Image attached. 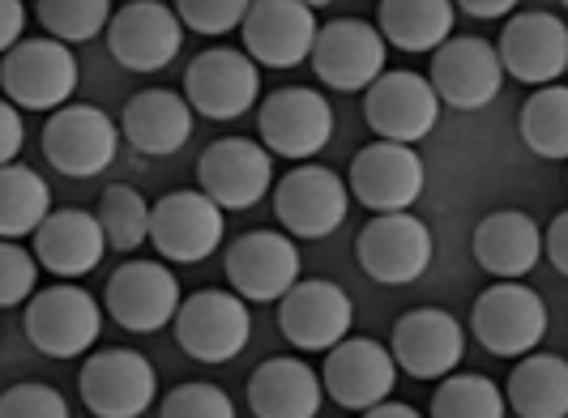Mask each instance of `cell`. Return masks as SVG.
I'll list each match as a JSON object with an SVG mask.
<instances>
[{
  "mask_svg": "<svg viewBox=\"0 0 568 418\" xmlns=\"http://www.w3.org/2000/svg\"><path fill=\"white\" fill-rule=\"evenodd\" d=\"M325 401L321 371H313L304 359H265L248 376V410L253 418H316Z\"/></svg>",
  "mask_w": 568,
  "mask_h": 418,
  "instance_id": "cell-26",
  "label": "cell"
},
{
  "mask_svg": "<svg viewBox=\"0 0 568 418\" xmlns=\"http://www.w3.org/2000/svg\"><path fill=\"white\" fill-rule=\"evenodd\" d=\"M22 27H27V9H22L18 0H4V4H0V48H4V52H13L18 43H27V39H22Z\"/></svg>",
  "mask_w": 568,
  "mask_h": 418,
  "instance_id": "cell-42",
  "label": "cell"
},
{
  "mask_svg": "<svg viewBox=\"0 0 568 418\" xmlns=\"http://www.w3.org/2000/svg\"><path fill=\"white\" fill-rule=\"evenodd\" d=\"M180 22L197 34H227V30H244L248 22V0H180L175 4Z\"/></svg>",
  "mask_w": 568,
  "mask_h": 418,
  "instance_id": "cell-39",
  "label": "cell"
},
{
  "mask_svg": "<svg viewBox=\"0 0 568 418\" xmlns=\"http://www.w3.org/2000/svg\"><path fill=\"white\" fill-rule=\"evenodd\" d=\"M364 120H368V129L381 141L415 145V141H424L436 129V120H440V94L419 73L394 69V73H385L364 94Z\"/></svg>",
  "mask_w": 568,
  "mask_h": 418,
  "instance_id": "cell-21",
  "label": "cell"
},
{
  "mask_svg": "<svg viewBox=\"0 0 568 418\" xmlns=\"http://www.w3.org/2000/svg\"><path fill=\"white\" fill-rule=\"evenodd\" d=\"M359 418H419V410L406 406V401H385V406H376V410H368V415Z\"/></svg>",
  "mask_w": 568,
  "mask_h": 418,
  "instance_id": "cell-44",
  "label": "cell"
},
{
  "mask_svg": "<svg viewBox=\"0 0 568 418\" xmlns=\"http://www.w3.org/2000/svg\"><path fill=\"white\" fill-rule=\"evenodd\" d=\"M346 210H351V184H342L338 171L321 167V163L291 167L274 188V214L300 239L334 235L346 223Z\"/></svg>",
  "mask_w": 568,
  "mask_h": 418,
  "instance_id": "cell-9",
  "label": "cell"
},
{
  "mask_svg": "<svg viewBox=\"0 0 568 418\" xmlns=\"http://www.w3.org/2000/svg\"><path fill=\"white\" fill-rule=\"evenodd\" d=\"M39 256L22 244H0V304L27 307L39 290Z\"/></svg>",
  "mask_w": 568,
  "mask_h": 418,
  "instance_id": "cell-37",
  "label": "cell"
},
{
  "mask_svg": "<svg viewBox=\"0 0 568 418\" xmlns=\"http://www.w3.org/2000/svg\"><path fill=\"white\" fill-rule=\"evenodd\" d=\"M505 78L509 73L500 64V52L487 39H475V34H454L432 57V73H427V82L436 85L440 103L457 108V112H479L487 103H496Z\"/></svg>",
  "mask_w": 568,
  "mask_h": 418,
  "instance_id": "cell-19",
  "label": "cell"
},
{
  "mask_svg": "<svg viewBox=\"0 0 568 418\" xmlns=\"http://www.w3.org/2000/svg\"><path fill=\"white\" fill-rule=\"evenodd\" d=\"M355 325V304L329 278H308L300 282L283 304H278V329L295 350L308 355H329L334 346L346 341Z\"/></svg>",
  "mask_w": 568,
  "mask_h": 418,
  "instance_id": "cell-20",
  "label": "cell"
},
{
  "mask_svg": "<svg viewBox=\"0 0 568 418\" xmlns=\"http://www.w3.org/2000/svg\"><path fill=\"white\" fill-rule=\"evenodd\" d=\"M462 13H470V18H500V13H513V0H466Z\"/></svg>",
  "mask_w": 568,
  "mask_h": 418,
  "instance_id": "cell-43",
  "label": "cell"
},
{
  "mask_svg": "<svg viewBox=\"0 0 568 418\" xmlns=\"http://www.w3.org/2000/svg\"><path fill=\"white\" fill-rule=\"evenodd\" d=\"M159 418H235V401L210 380H189L163 397Z\"/></svg>",
  "mask_w": 568,
  "mask_h": 418,
  "instance_id": "cell-36",
  "label": "cell"
},
{
  "mask_svg": "<svg viewBox=\"0 0 568 418\" xmlns=\"http://www.w3.org/2000/svg\"><path fill=\"white\" fill-rule=\"evenodd\" d=\"M99 223L108 235V248L115 252H138L150 239V223H154V205L145 201L138 188L129 184H112L99 196Z\"/></svg>",
  "mask_w": 568,
  "mask_h": 418,
  "instance_id": "cell-34",
  "label": "cell"
},
{
  "mask_svg": "<svg viewBox=\"0 0 568 418\" xmlns=\"http://www.w3.org/2000/svg\"><path fill=\"white\" fill-rule=\"evenodd\" d=\"M385 34L364 22V18H334L325 22L316 34V52H313V73L316 82H325L329 90L342 94H355L381 82L389 69H385Z\"/></svg>",
  "mask_w": 568,
  "mask_h": 418,
  "instance_id": "cell-7",
  "label": "cell"
},
{
  "mask_svg": "<svg viewBox=\"0 0 568 418\" xmlns=\"http://www.w3.org/2000/svg\"><path fill=\"white\" fill-rule=\"evenodd\" d=\"M355 256L376 286H410L432 265V231L415 214H376L359 231Z\"/></svg>",
  "mask_w": 568,
  "mask_h": 418,
  "instance_id": "cell-14",
  "label": "cell"
},
{
  "mask_svg": "<svg viewBox=\"0 0 568 418\" xmlns=\"http://www.w3.org/2000/svg\"><path fill=\"white\" fill-rule=\"evenodd\" d=\"M500 64L513 82H526L535 90L556 85L568 73V22L547 9L513 13L500 30Z\"/></svg>",
  "mask_w": 568,
  "mask_h": 418,
  "instance_id": "cell-10",
  "label": "cell"
},
{
  "mask_svg": "<svg viewBox=\"0 0 568 418\" xmlns=\"http://www.w3.org/2000/svg\"><path fill=\"white\" fill-rule=\"evenodd\" d=\"M22 112L13 108V103H4L0 108V163L4 167H13L18 163V154H22Z\"/></svg>",
  "mask_w": 568,
  "mask_h": 418,
  "instance_id": "cell-40",
  "label": "cell"
},
{
  "mask_svg": "<svg viewBox=\"0 0 568 418\" xmlns=\"http://www.w3.org/2000/svg\"><path fill=\"white\" fill-rule=\"evenodd\" d=\"M180 48H184V22L175 9L159 0H133L115 9L108 27V52L115 57V64L133 73H159L180 57Z\"/></svg>",
  "mask_w": 568,
  "mask_h": 418,
  "instance_id": "cell-22",
  "label": "cell"
},
{
  "mask_svg": "<svg viewBox=\"0 0 568 418\" xmlns=\"http://www.w3.org/2000/svg\"><path fill=\"white\" fill-rule=\"evenodd\" d=\"M389 350L406 376L415 380H449L466 355V334L445 307H410L402 312Z\"/></svg>",
  "mask_w": 568,
  "mask_h": 418,
  "instance_id": "cell-23",
  "label": "cell"
},
{
  "mask_svg": "<svg viewBox=\"0 0 568 418\" xmlns=\"http://www.w3.org/2000/svg\"><path fill=\"white\" fill-rule=\"evenodd\" d=\"M509 397L479 371H457L432 392V418H505Z\"/></svg>",
  "mask_w": 568,
  "mask_h": 418,
  "instance_id": "cell-33",
  "label": "cell"
},
{
  "mask_svg": "<svg viewBox=\"0 0 568 418\" xmlns=\"http://www.w3.org/2000/svg\"><path fill=\"white\" fill-rule=\"evenodd\" d=\"M108 252V235L99 214L85 210H57L34 235V256L48 274L57 278H85L90 269H99Z\"/></svg>",
  "mask_w": 568,
  "mask_h": 418,
  "instance_id": "cell-28",
  "label": "cell"
},
{
  "mask_svg": "<svg viewBox=\"0 0 568 418\" xmlns=\"http://www.w3.org/2000/svg\"><path fill=\"white\" fill-rule=\"evenodd\" d=\"M184 99L205 120H240L261 99V69L240 48H205L184 69Z\"/></svg>",
  "mask_w": 568,
  "mask_h": 418,
  "instance_id": "cell-5",
  "label": "cell"
},
{
  "mask_svg": "<svg viewBox=\"0 0 568 418\" xmlns=\"http://www.w3.org/2000/svg\"><path fill=\"white\" fill-rule=\"evenodd\" d=\"M542 248H547V261L568 278V210H560V214L551 218V226H547V244H542Z\"/></svg>",
  "mask_w": 568,
  "mask_h": 418,
  "instance_id": "cell-41",
  "label": "cell"
},
{
  "mask_svg": "<svg viewBox=\"0 0 568 418\" xmlns=\"http://www.w3.org/2000/svg\"><path fill=\"white\" fill-rule=\"evenodd\" d=\"M78 389H82L85 410L94 418H138L154 406L159 376H154L145 355L112 346V350H99L82 363Z\"/></svg>",
  "mask_w": 568,
  "mask_h": 418,
  "instance_id": "cell-11",
  "label": "cell"
},
{
  "mask_svg": "<svg viewBox=\"0 0 568 418\" xmlns=\"http://www.w3.org/2000/svg\"><path fill=\"white\" fill-rule=\"evenodd\" d=\"M27 341L48 359L90 355L103 334V307L82 286H43L22 312Z\"/></svg>",
  "mask_w": 568,
  "mask_h": 418,
  "instance_id": "cell-1",
  "label": "cell"
},
{
  "mask_svg": "<svg viewBox=\"0 0 568 418\" xmlns=\"http://www.w3.org/2000/svg\"><path fill=\"white\" fill-rule=\"evenodd\" d=\"M108 316L129 334H159L180 316V282L163 261H124L108 278Z\"/></svg>",
  "mask_w": 568,
  "mask_h": 418,
  "instance_id": "cell-13",
  "label": "cell"
},
{
  "mask_svg": "<svg viewBox=\"0 0 568 418\" xmlns=\"http://www.w3.org/2000/svg\"><path fill=\"white\" fill-rule=\"evenodd\" d=\"M34 18L57 43H90L103 27H112L115 9L108 0H39Z\"/></svg>",
  "mask_w": 568,
  "mask_h": 418,
  "instance_id": "cell-35",
  "label": "cell"
},
{
  "mask_svg": "<svg viewBox=\"0 0 568 418\" xmlns=\"http://www.w3.org/2000/svg\"><path fill=\"white\" fill-rule=\"evenodd\" d=\"M542 244H547V235L526 210H491L487 218H479L475 239H470L475 261L500 282L526 278L539 265Z\"/></svg>",
  "mask_w": 568,
  "mask_h": 418,
  "instance_id": "cell-25",
  "label": "cell"
},
{
  "mask_svg": "<svg viewBox=\"0 0 568 418\" xmlns=\"http://www.w3.org/2000/svg\"><path fill=\"white\" fill-rule=\"evenodd\" d=\"M346 184L351 196L364 201L372 214H410V205L424 196L427 171L410 145L372 141L355 154Z\"/></svg>",
  "mask_w": 568,
  "mask_h": 418,
  "instance_id": "cell-15",
  "label": "cell"
},
{
  "mask_svg": "<svg viewBox=\"0 0 568 418\" xmlns=\"http://www.w3.org/2000/svg\"><path fill=\"white\" fill-rule=\"evenodd\" d=\"M52 218V188L34 167H0V235L4 244H18L39 235V226Z\"/></svg>",
  "mask_w": 568,
  "mask_h": 418,
  "instance_id": "cell-31",
  "label": "cell"
},
{
  "mask_svg": "<svg viewBox=\"0 0 568 418\" xmlns=\"http://www.w3.org/2000/svg\"><path fill=\"white\" fill-rule=\"evenodd\" d=\"M505 397L517 418H568V359L560 355L517 359Z\"/></svg>",
  "mask_w": 568,
  "mask_h": 418,
  "instance_id": "cell-30",
  "label": "cell"
},
{
  "mask_svg": "<svg viewBox=\"0 0 568 418\" xmlns=\"http://www.w3.org/2000/svg\"><path fill=\"white\" fill-rule=\"evenodd\" d=\"M0 418H73L69 415V397L52 385L22 380L0 397Z\"/></svg>",
  "mask_w": 568,
  "mask_h": 418,
  "instance_id": "cell-38",
  "label": "cell"
},
{
  "mask_svg": "<svg viewBox=\"0 0 568 418\" xmlns=\"http://www.w3.org/2000/svg\"><path fill=\"white\" fill-rule=\"evenodd\" d=\"M517 129L539 159H568V85L535 90L521 108Z\"/></svg>",
  "mask_w": 568,
  "mask_h": 418,
  "instance_id": "cell-32",
  "label": "cell"
},
{
  "mask_svg": "<svg viewBox=\"0 0 568 418\" xmlns=\"http://www.w3.org/2000/svg\"><path fill=\"white\" fill-rule=\"evenodd\" d=\"M120 137L124 133L108 112H99L94 103H69L43 124V154L60 175L94 180L115 163Z\"/></svg>",
  "mask_w": 568,
  "mask_h": 418,
  "instance_id": "cell-6",
  "label": "cell"
},
{
  "mask_svg": "<svg viewBox=\"0 0 568 418\" xmlns=\"http://www.w3.org/2000/svg\"><path fill=\"white\" fill-rule=\"evenodd\" d=\"M197 184L219 210H253L274 184V154L248 137H219L197 159Z\"/></svg>",
  "mask_w": 568,
  "mask_h": 418,
  "instance_id": "cell-12",
  "label": "cell"
},
{
  "mask_svg": "<svg viewBox=\"0 0 568 418\" xmlns=\"http://www.w3.org/2000/svg\"><path fill=\"white\" fill-rule=\"evenodd\" d=\"M398 371L402 367L394 359V350H385L376 337H346L342 346L325 355L321 385L342 410L368 415V410L389 401V392L398 385Z\"/></svg>",
  "mask_w": 568,
  "mask_h": 418,
  "instance_id": "cell-16",
  "label": "cell"
},
{
  "mask_svg": "<svg viewBox=\"0 0 568 418\" xmlns=\"http://www.w3.org/2000/svg\"><path fill=\"white\" fill-rule=\"evenodd\" d=\"M565 9H568V4H565Z\"/></svg>",
  "mask_w": 568,
  "mask_h": 418,
  "instance_id": "cell-45",
  "label": "cell"
},
{
  "mask_svg": "<svg viewBox=\"0 0 568 418\" xmlns=\"http://www.w3.org/2000/svg\"><path fill=\"white\" fill-rule=\"evenodd\" d=\"M454 4L449 0H381L376 30L398 52H440L454 39Z\"/></svg>",
  "mask_w": 568,
  "mask_h": 418,
  "instance_id": "cell-29",
  "label": "cell"
},
{
  "mask_svg": "<svg viewBox=\"0 0 568 418\" xmlns=\"http://www.w3.org/2000/svg\"><path fill=\"white\" fill-rule=\"evenodd\" d=\"M193 108L184 94L175 90H142L124 103L120 112V133L133 150H142L150 159H163L184 150L193 137Z\"/></svg>",
  "mask_w": 568,
  "mask_h": 418,
  "instance_id": "cell-27",
  "label": "cell"
},
{
  "mask_svg": "<svg viewBox=\"0 0 568 418\" xmlns=\"http://www.w3.org/2000/svg\"><path fill=\"white\" fill-rule=\"evenodd\" d=\"M227 282L244 304H283L300 286V248L278 231H248L227 248Z\"/></svg>",
  "mask_w": 568,
  "mask_h": 418,
  "instance_id": "cell-18",
  "label": "cell"
},
{
  "mask_svg": "<svg viewBox=\"0 0 568 418\" xmlns=\"http://www.w3.org/2000/svg\"><path fill=\"white\" fill-rule=\"evenodd\" d=\"M223 235H227V218L201 188L168 193L163 201H154L150 244L171 265H197V261H205L210 252H219Z\"/></svg>",
  "mask_w": 568,
  "mask_h": 418,
  "instance_id": "cell-17",
  "label": "cell"
},
{
  "mask_svg": "<svg viewBox=\"0 0 568 418\" xmlns=\"http://www.w3.org/2000/svg\"><path fill=\"white\" fill-rule=\"evenodd\" d=\"M78 57L57 39H27L0 60V85L13 108L27 112H64L78 90Z\"/></svg>",
  "mask_w": 568,
  "mask_h": 418,
  "instance_id": "cell-2",
  "label": "cell"
},
{
  "mask_svg": "<svg viewBox=\"0 0 568 418\" xmlns=\"http://www.w3.org/2000/svg\"><path fill=\"white\" fill-rule=\"evenodd\" d=\"M256 133L270 154L313 163L334 137V108L325 103V94H316L308 85H286V90H274L270 99H261Z\"/></svg>",
  "mask_w": 568,
  "mask_h": 418,
  "instance_id": "cell-4",
  "label": "cell"
},
{
  "mask_svg": "<svg viewBox=\"0 0 568 418\" xmlns=\"http://www.w3.org/2000/svg\"><path fill=\"white\" fill-rule=\"evenodd\" d=\"M470 329L487 355L526 359L547 337V304L539 290H530L521 282H496L470 307Z\"/></svg>",
  "mask_w": 568,
  "mask_h": 418,
  "instance_id": "cell-3",
  "label": "cell"
},
{
  "mask_svg": "<svg viewBox=\"0 0 568 418\" xmlns=\"http://www.w3.org/2000/svg\"><path fill=\"white\" fill-rule=\"evenodd\" d=\"M248 337H253V316L235 290H197L175 316V341L197 363L235 359L248 346Z\"/></svg>",
  "mask_w": 568,
  "mask_h": 418,
  "instance_id": "cell-8",
  "label": "cell"
},
{
  "mask_svg": "<svg viewBox=\"0 0 568 418\" xmlns=\"http://www.w3.org/2000/svg\"><path fill=\"white\" fill-rule=\"evenodd\" d=\"M316 13L300 0H256L244 22V52L265 69H295L316 52Z\"/></svg>",
  "mask_w": 568,
  "mask_h": 418,
  "instance_id": "cell-24",
  "label": "cell"
}]
</instances>
